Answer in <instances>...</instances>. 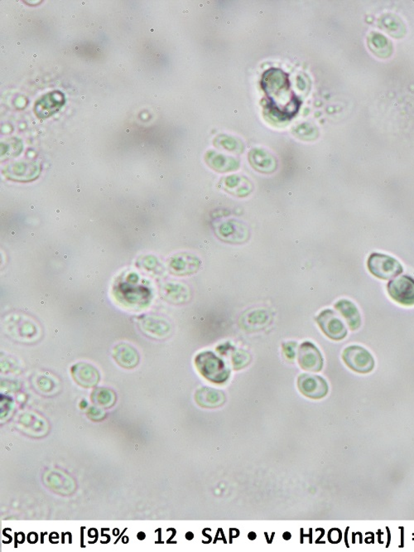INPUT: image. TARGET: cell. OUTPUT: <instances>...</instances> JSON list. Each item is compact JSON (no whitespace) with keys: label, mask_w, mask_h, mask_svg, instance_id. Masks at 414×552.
I'll return each instance as SVG.
<instances>
[{"label":"cell","mask_w":414,"mask_h":552,"mask_svg":"<svg viewBox=\"0 0 414 552\" xmlns=\"http://www.w3.org/2000/svg\"><path fill=\"white\" fill-rule=\"evenodd\" d=\"M195 365L200 374L212 384L221 385L229 380V368L212 351H204L195 356Z\"/></svg>","instance_id":"cell-1"},{"label":"cell","mask_w":414,"mask_h":552,"mask_svg":"<svg viewBox=\"0 0 414 552\" xmlns=\"http://www.w3.org/2000/svg\"><path fill=\"white\" fill-rule=\"evenodd\" d=\"M369 273L381 279H390L401 275L404 268L394 258L380 253H373L367 261Z\"/></svg>","instance_id":"cell-2"},{"label":"cell","mask_w":414,"mask_h":552,"mask_svg":"<svg viewBox=\"0 0 414 552\" xmlns=\"http://www.w3.org/2000/svg\"><path fill=\"white\" fill-rule=\"evenodd\" d=\"M342 359L350 370L360 374H368L376 367L375 359L371 353L363 347L353 345L347 347L342 353Z\"/></svg>","instance_id":"cell-3"},{"label":"cell","mask_w":414,"mask_h":552,"mask_svg":"<svg viewBox=\"0 0 414 552\" xmlns=\"http://www.w3.org/2000/svg\"><path fill=\"white\" fill-rule=\"evenodd\" d=\"M217 238L231 244H242L249 238V230L244 222L229 219L217 222L215 228Z\"/></svg>","instance_id":"cell-4"},{"label":"cell","mask_w":414,"mask_h":552,"mask_svg":"<svg viewBox=\"0 0 414 552\" xmlns=\"http://www.w3.org/2000/svg\"><path fill=\"white\" fill-rule=\"evenodd\" d=\"M387 291L392 300L404 306L414 305V279L401 275L390 280Z\"/></svg>","instance_id":"cell-5"},{"label":"cell","mask_w":414,"mask_h":552,"mask_svg":"<svg viewBox=\"0 0 414 552\" xmlns=\"http://www.w3.org/2000/svg\"><path fill=\"white\" fill-rule=\"evenodd\" d=\"M318 326L325 335L334 341L343 340L348 331L341 319L330 309L324 310L316 318Z\"/></svg>","instance_id":"cell-6"},{"label":"cell","mask_w":414,"mask_h":552,"mask_svg":"<svg viewBox=\"0 0 414 552\" xmlns=\"http://www.w3.org/2000/svg\"><path fill=\"white\" fill-rule=\"evenodd\" d=\"M297 387L300 393L313 400H320L328 394L329 386L326 380L318 375L301 374L297 378Z\"/></svg>","instance_id":"cell-7"},{"label":"cell","mask_w":414,"mask_h":552,"mask_svg":"<svg viewBox=\"0 0 414 552\" xmlns=\"http://www.w3.org/2000/svg\"><path fill=\"white\" fill-rule=\"evenodd\" d=\"M322 353L313 342L305 341L298 349V364L304 370L319 372L323 368Z\"/></svg>","instance_id":"cell-8"},{"label":"cell","mask_w":414,"mask_h":552,"mask_svg":"<svg viewBox=\"0 0 414 552\" xmlns=\"http://www.w3.org/2000/svg\"><path fill=\"white\" fill-rule=\"evenodd\" d=\"M202 261L193 254L182 252L172 256L168 261L171 273L177 276H188L197 273Z\"/></svg>","instance_id":"cell-9"},{"label":"cell","mask_w":414,"mask_h":552,"mask_svg":"<svg viewBox=\"0 0 414 552\" xmlns=\"http://www.w3.org/2000/svg\"><path fill=\"white\" fill-rule=\"evenodd\" d=\"M272 319V313L268 309L249 310L240 318L239 325L244 331L248 332L260 331L268 327Z\"/></svg>","instance_id":"cell-10"},{"label":"cell","mask_w":414,"mask_h":552,"mask_svg":"<svg viewBox=\"0 0 414 552\" xmlns=\"http://www.w3.org/2000/svg\"><path fill=\"white\" fill-rule=\"evenodd\" d=\"M195 400L202 408L215 409L223 406L226 398L223 391L203 386L195 393Z\"/></svg>","instance_id":"cell-11"},{"label":"cell","mask_w":414,"mask_h":552,"mask_svg":"<svg viewBox=\"0 0 414 552\" xmlns=\"http://www.w3.org/2000/svg\"><path fill=\"white\" fill-rule=\"evenodd\" d=\"M142 332L150 337H167L171 333V326L165 320L158 317H144L139 322Z\"/></svg>","instance_id":"cell-12"},{"label":"cell","mask_w":414,"mask_h":552,"mask_svg":"<svg viewBox=\"0 0 414 552\" xmlns=\"http://www.w3.org/2000/svg\"><path fill=\"white\" fill-rule=\"evenodd\" d=\"M334 308L345 319L351 331H358L362 326V316H360L357 307L353 302L340 300L334 305Z\"/></svg>","instance_id":"cell-13"},{"label":"cell","mask_w":414,"mask_h":552,"mask_svg":"<svg viewBox=\"0 0 414 552\" xmlns=\"http://www.w3.org/2000/svg\"><path fill=\"white\" fill-rule=\"evenodd\" d=\"M162 295L168 302L175 305L186 304L191 299L188 287L178 283H168L162 289Z\"/></svg>","instance_id":"cell-14"},{"label":"cell","mask_w":414,"mask_h":552,"mask_svg":"<svg viewBox=\"0 0 414 552\" xmlns=\"http://www.w3.org/2000/svg\"><path fill=\"white\" fill-rule=\"evenodd\" d=\"M249 160L252 166L260 172H273L276 166L275 159L261 150H253L249 155Z\"/></svg>","instance_id":"cell-15"},{"label":"cell","mask_w":414,"mask_h":552,"mask_svg":"<svg viewBox=\"0 0 414 552\" xmlns=\"http://www.w3.org/2000/svg\"><path fill=\"white\" fill-rule=\"evenodd\" d=\"M114 357L118 363L124 367L135 366L139 361V355L133 347L126 344H119L114 349Z\"/></svg>","instance_id":"cell-16"},{"label":"cell","mask_w":414,"mask_h":552,"mask_svg":"<svg viewBox=\"0 0 414 552\" xmlns=\"http://www.w3.org/2000/svg\"><path fill=\"white\" fill-rule=\"evenodd\" d=\"M207 159L209 166L220 172L232 171L239 167V163L235 159L214 152L208 153Z\"/></svg>","instance_id":"cell-17"},{"label":"cell","mask_w":414,"mask_h":552,"mask_svg":"<svg viewBox=\"0 0 414 552\" xmlns=\"http://www.w3.org/2000/svg\"><path fill=\"white\" fill-rule=\"evenodd\" d=\"M251 362V356L247 351L243 349H234L231 354V363L234 370H242Z\"/></svg>","instance_id":"cell-18"},{"label":"cell","mask_w":414,"mask_h":552,"mask_svg":"<svg viewBox=\"0 0 414 552\" xmlns=\"http://www.w3.org/2000/svg\"><path fill=\"white\" fill-rule=\"evenodd\" d=\"M297 347V342L290 341L283 342L282 345L283 353L288 361L293 362L296 358V349Z\"/></svg>","instance_id":"cell-19"},{"label":"cell","mask_w":414,"mask_h":552,"mask_svg":"<svg viewBox=\"0 0 414 552\" xmlns=\"http://www.w3.org/2000/svg\"><path fill=\"white\" fill-rule=\"evenodd\" d=\"M220 144L221 147H223L224 149L228 150L230 151H243L242 150V145L237 144V140L232 139V138H221Z\"/></svg>","instance_id":"cell-20"}]
</instances>
